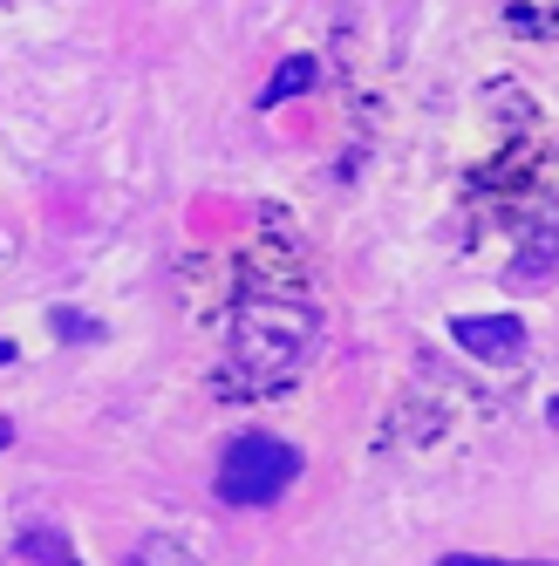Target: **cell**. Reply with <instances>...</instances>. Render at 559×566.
<instances>
[{"instance_id":"6","label":"cell","mask_w":559,"mask_h":566,"mask_svg":"<svg viewBox=\"0 0 559 566\" xmlns=\"http://www.w3.org/2000/svg\"><path fill=\"white\" fill-rule=\"evenodd\" d=\"M436 566H546V559H485V553H444Z\"/></svg>"},{"instance_id":"8","label":"cell","mask_w":559,"mask_h":566,"mask_svg":"<svg viewBox=\"0 0 559 566\" xmlns=\"http://www.w3.org/2000/svg\"><path fill=\"white\" fill-rule=\"evenodd\" d=\"M0 361H14V342H0Z\"/></svg>"},{"instance_id":"2","label":"cell","mask_w":559,"mask_h":566,"mask_svg":"<svg viewBox=\"0 0 559 566\" xmlns=\"http://www.w3.org/2000/svg\"><path fill=\"white\" fill-rule=\"evenodd\" d=\"M451 328H457V342L471 348V355H518V348H526V328H518V321L511 314H464V321H451Z\"/></svg>"},{"instance_id":"1","label":"cell","mask_w":559,"mask_h":566,"mask_svg":"<svg viewBox=\"0 0 559 566\" xmlns=\"http://www.w3.org/2000/svg\"><path fill=\"white\" fill-rule=\"evenodd\" d=\"M294 478H300L294 443L266 437V430H246V437H232L225 458H219V499L225 505H273Z\"/></svg>"},{"instance_id":"4","label":"cell","mask_w":559,"mask_h":566,"mask_svg":"<svg viewBox=\"0 0 559 566\" xmlns=\"http://www.w3.org/2000/svg\"><path fill=\"white\" fill-rule=\"evenodd\" d=\"M130 566H205L198 553H184L178 539H144L137 553H130Z\"/></svg>"},{"instance_id":"3","label":"cell","mask_w":559,"mask_h":566,"mask_svg":"<svg viewBox=\"0 0 559 566\" xmlns=\"http://www.w3.org/2000/svg\"><path fill=\"white\" fill-rule=\"evenodd\" d=\"M314 75H321V69H314V55H287V62H280V75H273V83L260 90V109H280L287 96L314 90Z\"/></svg>"},{"instance_id":"5","label":"cell","mask_w":559,"mask_h":566,"mask_svg":"<svg viewBox=\"0 0 559 566\" xmlns=\"http://www.w3.org/2000/svg\"><path fill=\"white\" fill-rule=\"evenodd\" d=\"M21 553H28L34 566H75V559H68V546H62V539H49V533H28V539H21Z\"/></svg>"},{"instance_id":"7","label":"cell","mask_w":559,"mask_h":566,"mask_svg":"<svg viewBox=\"0 0 559 566\" xmlns=\"http://www.w3.org/2000/svg\"><path fill=\"white\" fill-rule=\"evenodd\" d=\"M8 443H14V423H8V417H0V451H8Z\"/></svg>"}]
</instances>
